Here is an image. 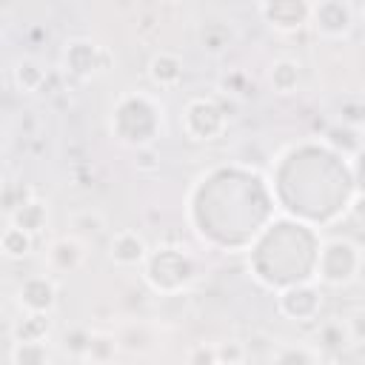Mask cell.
Listing matches in <instances>:
<instances>
[{
  "instance_id": "obj_1",
  "label": "cell",
  "mask_w": 365,
  "mask_h": 365,
  "mask_svg": "<svg viewBox=\"0 0 365 365\" xmlns=\"http://www.w3.org/2000/svg\"><path fill=\"white\" fill-rule=\"evenodd\" d=\"M362 251L348 240H328L317 257L319 279L328 285H345L359 274Z\"/></svg>"
},
{
  "instance_id": "obj_2",
  "label": "cell",
  "mask_w": 365,
  "mask_h": 365,
  "mask_svg": "<svg viewBox=\"0 0 365 365\" xmlns=\"http://www.w3.org/2000/svg\"><path fill=\"white\" fill-rule=\"evenodd\" d=\"M63 66H66V71H71V74L88 77V74H94V71H106L108 54H106L100 46L88 43V40H71V43H66Z\"/></svg>"
},
{
  "instance_id": "obj_3",
  "label": "cell",
  "mask_w": 365,
  "mask_h": 365,
  "mask_svg": "<svg viewBox=\"0 0 365 365\" xmlns=\"http://www.w3.org/2000/svg\"><path fill=\"white\" fill-rule=\"evenodd\" d=\"M259 14L277 31H297L299 26H305L311 20V6L297 3V0H279V3H262Z\"/></svg>"
},
{
  "instance_id": "obj_4",
  "label": "cell",
  "mask_w": 365,
  "mask_h": 365,
  "mask_svg": "<svg viewBox=\"0 0 365 365\" xmlns=\"http://www.w3.org/2000/svg\"><path fill=\"white\" fill-rule=\"evenodd\" d=\"M311 23L322 37H342L351 29V6L339 0L311 6Z\"/></svg>"
},
{
  "instance_id": "obj_5",
  "label": "cell",
  "mask_w": 365,
  "mask_h": 365,
  "mask_svg": "<svg viewBox=\"0 0 365 365\" xmlns=\"http://www.w3.org/2000/svg\"><path fill=\"white\" fill-rule=\"evenodd\" d=\"M17 302L26 314H51L57 302V285L48 277H29L17 291Z\"/></svg>"
},
{
  "instance_id": "obj_6",
  "label": "cell",
  "mask_w": 365,
  "mask_h": 365,
  "mask_svg": "<svg viewBox=\"0 0 365 365\" xmlns=\"http://www.w3.org/2000/svg\"><path fill=\"white\" fill-rule=\"evenodd\" d=\"M279 311L291 319H314L319 311V297L311 285H291L288 291L279 294Z\"/></svg>"
},
{
  "instance_id": "obj_7",
  "label": "cell",
  "mask_w": 365,
  "mask_h": 365,
  "mask_svg": "<svg viewBox=\"0 0 365 365\" xmlns=\"http://www.w3.org/2000/svg\"><path fill=\"white\" fill-rule=\"evenodd\" d=\"M86 262V245L77 237H60L48 245V265L60 274H74Z\"/></svg>"
},
{
  "instance_id": "obj_8",
  "label": "cell",
  "mask_w": 365,
  "mask_h": 365,
  "mask_svg": "<svg viewBox=\"0 0 365 365\" xmlns=\"http://www.w3.org/2000/svg\"><path fill=\"white\" fill-rule=\"evenodd\" d=\"M111 259L117 262V265H140V262H145L148 259V245H145V240L137 234V231H120V234H114V240H111Z\"/></svg>"
},
{
  "instance_id": "obj_9",
  "label": "cell",
  "mask_w": 365,
  "mask_h": 365,
  "mask_svg": "<svg viewBox=\"0 0 365 365\" xmlns=\"http://www.w3.org/2000/svg\"><path fill=\"white\" fill-rule=\"evenodd\" d=\"M205 123V137L202 140H214L225 131V114L211 103V100H191L185 108L182 123Z\"/></svg>"
},
{
  "instance_id": "obj_10",
  "label": "cell",
  "mask_w": 365,
  "mask_h": 365,
  "mask_svg": "<svg viewBox=\"0 0 365 365\" xmlns=\"http://www.w3.org/2000/svg\"><path fill=\"white\" fill-rule=\"evenodd\" d=\"M148 77L160 86V88H168V86H177L182 80V60L171 51H160L151 57L148 63Z\"/></svg>"
},
{
  "instance_id": "obj_11",
  "label": "cell",
  "mask_w": 365,
  "mask_h": 365,
  "mask_svg": "<svg viewBox=\"0 0 365 365\" xmlns=\"http://www.w3.org/2000/svg\"><path fill=\"white\" fill-rule=\"evenodd\" d=\"M46 222H48V208H46L40 200H29L26 205H20V208L11 214V225L29 231L31 237H34L40 228H46Z\"/></svg>"
},
{
  "instance_id": "obj_12",
  "label": "cell",
  "mask_w": 365,
  "mask_h": 365,
  "mask_svg": "<svg viewBox=\"0 0 365 365\" xmlns=\"http://www.w3.org/2000/svg\"><path fill=\"white\" fill-rule=\"evenodd\" d=\"M51 328L48 314H23L14 325V342H46Z\"/></svg>"
},
{
  "instance_id": "obj_13",
  "label": "cell",
  "mask_w": 365,
  "mask_h": 365,
  "mask_svg": "<svg viewBox=\"0 0 365 365\" xmlns=\"http://www.w3.org/2000/svg\"><path fill=\"white\" fill-rule=\"evenodd\" d=\"M268 80L277 94H291L297 91V83H299V66L294 60H277L268 71Z\"/></svg>"
},
{
  "instance_id": "obj_14",
  "label": "cell",
  "mask_w": 365,
  "mask_h": 365,
  "mask_svg": "<svg viewBox=\"0 0 365 365\" xmlns=\"http://www.w3.org/2000/svg\"><path fill=\"white\" fill-rule=\"evenodd\" d=\"M117 342H120V348H123V351H131V354H145V351H151L154 336H151L148 325H143V322H131V325H125V328L120 331Z\"/></svg>"
},
{
  "instance_id": "obj_15",
  "label": "cell",
  "mask_w": 365,
  "mask_h": 365,
  "mask_svg": "<svg viewBox=\"0 0 365 365\" xmlns=\"http://www.w3.org/2000/svg\"><path fill=\"white\" fill-rule=\"evenodd\" d=\"M31 234L29 231H23V228H17V225H9L6 231H3V237H0V248H3V254L9 257V259H20V257H26L29 251H31Z\"/></svg>"
},
{
  "instance_id": "obj_16",
  "label": "cell",
  "mask_w": 365,
  "mask_h": 365,
  "mask_svg": "<svg viewBox=\"0 0 365 365\" xmlns=\"http://www.w3.org/2000/svg\"><path fill=\"white\" fill-rule=\"evenodd\" d=\"M117 348H120L117 336H111V334H91V342H88V351H86L83 359H88L94 365H108L114 359Z\"/></svg>"
},
{
  "instance_id": "obj_17",
  "label": "cell",
  "mask_w": 365,
  "mask_h": 365,
  "mask_svg": "<svg viewBox=\"0 0 365 365\" xmlns=\"http://www.w3.org/2000/svg\"><path fill=\"white\" fill-rule=\"evenodd\" d=\"M48 348L46 342H14L11 362L14 365H48Z\"/></svg>"
},
{
  "instance_id": "obj_18",
  "label": "cell",
  "mask_w": 365,
  "mask_h": 365,
  "mask_svg": "<svg viewBox=\"0 0 365 365\" xmlns=\"http://www.w3.org/2000/svg\"><path fill=\"white\" fill-rule=\"evenodd\" d=\"M14 83H17V88H23V91H37V88L46 83V71H43L34 60H20V63L14 66Z\"/></svg>"
},
{
  "instance_id": "obj_19",
  "label": "cell",
  "mask_w": 365,
  "mask_h": 365,
  "mask_svg": "<svg viewBox=\"0 0 365 365\" xmlns=\"http://www.w3.org/2000/svg\"><path fill=\"white\" fill-rule=\"evenodd\" d=\"M319 339L325 348H345L354 336H351V328H348V319H334V322H325L319 328Z\"/></svg>"
},
{
  "instance_id": "obj_20",
  "label": "cell",
  "mask_w": 365,
  "mask_h": 365,
  "mask_svg": "<svg viewBox=\"0 0 365 365\" xmlns=\"http://www.w3.org/2000/svg\"><path fill=\"white\" fill-rule=\"evenodd\" d=\"M271 365H317V356L305 345H282L277 348Z\"/></svg>"
},
{
  "instance_id": "obj_21",
  "label": "cell",
  "mask_w": 365,
  "mask_h": 365,
  "mask_svg": "<svg viewBox=\"0 0 365 365\" xmlns=\"http://www.w3.org/2000/svg\"><path fill=\"white\" fill-rule=\"evenodd\" d=\"M228 40H231V34L225 29H220V26H208L202 31V48H208L211 54H220L228 46Z\"/></svg>"
},
{
  "instance_id": "obj_22",
  "label": "cell",
  "mask_w": 365,
  "mask_h": 365,
  "mask_svg": "<svg viewBox=\"0 0 365 365\" xmlns=\"http://www.w3.org/2000/svg\"><path fill=\"white\" fill-rule=\"evenodd\" d=\"M188 365H220V351H217V345H197V348H191Z\"/></svg>"
},
{
  "instance_id": "obj_23",
  "label": "cell",
  "mask_w": 365,
  "mask_h": 365,
  "mask_svg": "<svg viewBox=\"0 0 365 365\" xmlns=\"http://www.w3.org/2000/svg\"><path fill=\"white\" fill-rule=\"evenodd\" d=\"M74 228H80V231H86V234H100V231H103V217H100V214H91V211L77 214V217H74Z\"/></svg>"
},
{
  "instance_id": "obj_24",
  "label": "cell",
  "mask_w": 365,
  "mask_h": 365,
  "mask_svg": "<svg viewBox=\"0 0 365 365\" xmlns=\"http://www.w3.org/2000/svg\"><path fill=\"white\" fill-rule=\"evenodd\" d=\"M220 365H240L242 362V345L240 342H228V345H220Z\"/></svg>"
},
{
  "instance_id": "obj_25",
  "label": "cell",
  "mask_w": 365,
  "mask_h": 365,
  "mask_svg": "<svg viewBox=\"0 0 365 365\" xmlns=\"http://www.w3.org/2000/svg\"><path fill=\"white\" fill-rule=\"evenodd\" d=\"M348 328H351V336H354V339H362V336H365V311H356V314L348 319Z\"/></svg>"
},
{
  "instance_id": "obj_26",
  "label": "cell",
  "mask_w": 365,
  "mask_h": 365,
  "mask_svg": "<svg viewBox=\"0 0 365 365\" xmlns=\"http://www.w3.org/2000/svg\"><path fill=\"white\" fill-rule=\"evenodd\" d=\"M351 214H354L356 220H362V222H365V194H359V197L351 202Z\"/></svg>"
},
{
  "instance_id": "obj_27",
  "label": "cell",
  "mask_w": 365,
  "mask_h": 365,
  "mask_svg": "<svg viewBox=\"0 0 365 365\" xmlns=\"http://www.w3.org/2000/svg\"><path fill=\"white\" fill-rule=\"evenodd\" d=\"M356 277H362L365 279V251H362V259H359V274Z\"/></svg>"
},
{
  "instance_id": "obj_28",
  "label": "cell",
  "mask_w": 365,
  "mask_h": 365,
  "mask_svg": "<svg viewBox=\"0 0 365 365\" xmlns=\"http://www.w3.org/2000/svg\"><path fill=\"white\" fill-rule=\"evenodd\" d=\"M362 20H365V6H362Z\"/></svg>"
}]
</instances>
